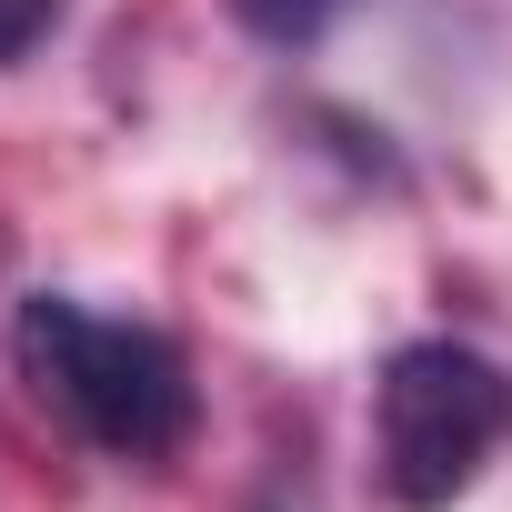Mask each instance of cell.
Here are the masks:
<instances>
[{
    "mask_svg": "<svg viewBox=\"0 0 512 512\" xmlns=\"http://www.w3.org/2000/svg\"><path fill=\"white\" fill-rule=\"evenodd\" d=\"M11 362H21L31 402L61 412L111 462H171L191 442V422H201L181 342L151 332V322L91 312L81 292H31L11 312Z\"/></svg>",
    "mask_w": 512,
    "mask_h": 512,
    "instance_id": "6da1fadb",
    "label": "cell"
},
{
    "mask_svg": "<svg viewBox=\"0 0 512 512\" xmlns=\"http://www.w3.org/2000/svg\"><path fill=\"white\" fill-rule=\"evenodd\" d=\"M512 442V372L472 342H402L372 382V462L402 512H452Z\"/></svg>",
    "mask_w": 512,
    "mask_h": 512,
    "instance_id": "7a4b0ae2",
    "label": "cell"
},
{
    "mask_svg": "<svg viewBox=\"0 0 512 512\" xmlns=\"http://www.w3.org/2000/svg\"><path fill=\"white\" fill-rule=\"evenodd\" d=\"M221 11H231L251 41H272V51H312V41L352 11V0H221Z\"/></svg>",
    "mask_w": 512,
    "mask_h": 512,
    "instance_id": "3957f363",
    "label": "cell"
},
{
    "mask_svg": "<svg viewBox=\"0 0 512 512\" xmlns=\"http://www.w3.org/2000/svg\"><path fill=\"white\" fill-rule=\"evenodd\" d=\"M71 0H0V61H31L51 31H61Z\"/></svg>",
    "mask_w": 512,
    "mask_h": 512,
    "instance_id": "277c9868",
    "label": "cell"
}]
</instances>
